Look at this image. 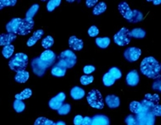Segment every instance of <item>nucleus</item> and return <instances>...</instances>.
I'll return each instance as SVG.
<instances>
[{"mask_svg": "<svg viewBox=\"0 0 161 125\" xmlns=\"http://www.w3.org/2000/svg\"><path fill=\"white\" fill-rule=\"evenodd\" d=\"M34 26L33 18H14L6 25L8 33L19 35H26L31 33Z\"/></svg>", "mask_w": 161, "mask_h": 125, "instance_id": "obj_1", "label": "nucleus"}, {"mask_svg": "<svg viewBox=\"0 0 161 125\" xmlns=\"http://www.w3.org/2000/svg\"><path fill=\"white\" fill-rule=\"evenodd\" d=\"M160 64L158 60L152 56L146 57L141 63V71L149 78L156 79L160 78Z\"/></svg>", "mask_w": 161, "mask_h": 125, "instance_id": "obj_2", "label": "nucleus"}, {"mask_svg": "<svg viewBox=\"0 0 161 125\" xmlns=\"http://www.w3.org/2000/svg\"><path fill=\"white\" fill-rule=\"evenodd\" d=\"M28 64V56L25 53L19 52L14 55L9 61V67L13 71L18 73L19 71H25Z\"/></svg>", "mask_w": 161, "mask_h": 125, "instance_id": "obj_3", "label": "nucleus"}, {"mask_svg": "<svg viewBox=\"0 0 161 125\" xmlns=\"http://www.w3.org/2000/svg\"><path fill=\"white\" fill-rule=\"evenodd\" d=\"M76 56L73 52L70 50H66L61 52L58 56V65H61L66 69L73 67L76 63Z\"/></svg>", "mask_w": 161, "mask_h": 125, "instance_id": "obj_4", "label": "nucleus"}, {"mask_svg": "<svg viewBox=\"0 0 161 125\" xmlns=\"http://www.w3.org/2000/svg\"><path fill=\"white\" fill-rule=\"evenodd\" d=\"M87 101L92 107L98 110H101L104 107L103 96L98 90H92L87 96Z\"/></svg>", "mask_w": 161, "mask_h": 125, "instance_id": "obj_5", "label": "nucleus"}, {"mask_svg": "<svg viewBox=\"0 0 161 125\" xmlns=\"http://www.w3.org/2000/svg\"><path fill=\"white\" fill-rule=\"evenodd\" d=\"M132 39L131 32L126 27H123L114 36V42L120 46L129 44Z\"/></svg>", "mask_w": 161, "mask_h": 125, "instance_id": "obj_6", "label": "nucleus"}, {"mask_svg": "<svg viewBox=\"0 0 161 125\" xmlns=\"http://www.w3.org/2000/svg\"><path fill=\"white\" fill-rule=\"evenodd\" d=\"M31 65L34 73L39 77H42L45 74L47 68L51 66L49 63L44 62L43 60L40 59V57H36L32 59Z\"/></svg>", "mask_w": 161, "mask_h": 125, "instance_id": "obj_7", "label": "nucleus"}, {"mask_svg": "<svg viewBox=\"0 0 161 125\" xmlns=\"http://www.w3.org/2000/svg\"><path fill=\"white\" fill-rule=\"evenodd\" d=\"M160 96L158 94H146L145 98L141 102V104L146 109L148 112H152L154 108L159 105Z\"/></svg>", "mask_w": 161, "mask_h": 125, "instance_id": "obj_8", "label": "nucleus"}, {"mask_svg": "<svg viewBox=\"0 0 161 125\" xmlns=\"http://www.w3.org/2000/svg\"><path fill=\"white\" fill-rule=\"evenodd\" d=\"M142 55V50L139 48L130 47L124 51V56L129 62H134L137 60Z\"/></svg>", "mask_w": 161, "mask_h": 125, "instance_id": "obj_9", "label": "nucleus"}, {"mask_svg": "<svg viewBox=\"0 0 161 125\" xmlns=\"http://www.w3.org/2000/svg\"><path fill=\"white\" fill-rule=\"evenodd\" d=\"M66 99V95L64 92H59L54 97L51 98L49 102V106L51 109L54 110H58L61 107L64 101Z\"/></svg>", "mask_w": 161, "mask_h": 125, "instance_id": "obj_10", "label": "nucleus"}, {"mask_svg": "<svg viewBox=\"0 0 161 125\" xmlns=\"http://www.w3.org/2000/svg\"><path fill=\"white\" fill-rule=\"evenodd\" d=\"M118 10L124 18L130 21L132 16V10L126 2H121L118 6Z\"/></svg>", "mask_w": 161, "mask_h": 125, "instance_id": "obj_11", "label": "nucleus"}, {"mask_svg": "<svg viewBox=\"0 0 161 125\" xmlns=\"http://www.w3.org/2000/svg\"><path fill=\"white\" fill-rule=\"evenodd\" d=\"M40 59L44 62L49 63V65H53L56 59V56L54 52L51 50H46L42 52V54L40 56Z\"/></svg>", "mask_w": 161, "mask_h": 125, "instance_id": "obj_12", "label": "nucleus"}, {"mask_svg": "<svg viewBox=\"0 0 161 125\" xmlns=\"http://www.w3.org/2000/svg\"><path fill=\"white\" fill-rule=\"evenodd\" d=\"M126 81L128 86H135L138 84L139 82V76L136 70L130 71L126 76Z\"/></svg>", "mask_w": 161, "mask_h": 125, "instance_id": "obj_13", "label": "nucleus"}, {"mask_svg": "<svg viewBox=\"0 0 161 125\" xmlns=\"http://www.w3.org/2000/svg\"><path fill=\"white\" fill-rule=\"evenodd\" d=\"M17 38V35L7 33L0 34V46L10 45L11 43Z\"/></svg>", "mask_w": 161, "mask_h": 125, "instance_id": "obj_14", "label": "nucleus"}, {"mask_svg": "<svg viewBox=\"0 0 161 125\" xmlns=\"http://www.w3.org/2000/svg\"><path fill=\"white\" fill-rule=\"evenodd\" d=\"M68 44L70 48L74 50H80L83 48V42L82 39L77 38L76 36H71L68 40Z\"/></svg>", "mask_w": 161, "mask_h": 125, "instance_id": "obj_15", "label": "nucleus"}, {"mask_svg": "<svg viewBox=\"0 0 161 125\" xmlns=\"http://www.w3.org/2000/svg\"><path fill=\"white\" fill-rule=\"evenodd\" d=\"M110 121L107 116L103 114L95 115L92 118L90 125H109Z\"/></svg>", "mask_w": 161, "mask_h": 125, "instance_id": "obj_16", "label": "nucleus"}, {"mask_svg": "<svg viewBox=\"0 0 161 125\" xmlns=\"http://www.w3.org/2000/svg\"><path fill=\"white\" fill-rule=\"evenodd\" d=\"M105 102L108 107L116 108L119 106L120 101L118 96L115 95H107L105 98Z\"/></svg>", "mask_w": 161, "mask_h": 125, "instance_id": "obj_17", "label": "nucleus"}, {"mask_svg": "<svg viewBox=\"0 0 161 125\" xmlns=\"http://www.w3.org/2000/svg\"><path fill=\"white\" fill-rule=\"evenodd\" d=\"M44 34H45V32H44V31L42 29H39V30L36 31L33 34V35H32L29 38V39L27 40V46H29V47L33 46L34 44L42 37Z\"/></svg>", "mask_w": 161, "mask_h": 125, "instance_id": "obj_18", "label": "nucleus"}, {"mask_svg": "<svg viewBox=\"0 0 161 125\" xmlns=\"http://www.w3.org/2000/svg\"><path fill=\"white\" fill-rule=\"evenodd\" d=\"M129 108H130V112L135 114H138L142 112H146V113L148 112L146 110V109L145 108L142 104H141L140 102H132L130 103Z\"/></svg>", "mask_w": 161, "mask_h": 125, "instance_id": "obj_19", "label": "nucleus"}, {"mask_svg": "<svg viewBox=\"0 0 161 125\" xmlns=\"http://www.w3.org/2000/svg\"><path fill=\"white\" fill-rule=\"evenodd\" d=\"M70 95L75 100L81 99L85 96V91L79 86H75L70 91Z\"/></svg>", "mask_w": 161, "mask_h": 125, "instance_id": "obj_20", "label": "nucleus"}, {"mask_svg": "<svg viewBox=\"0 0 161 125\" xmlns=\"http://www.w3.org/2000/svg\"><path fill=\"white\" fill-rule=\"evenodd\" d=\"M66 73V68L56 64L51 69V74L55 77H63Z\"/></svg>", "mask_w": 161, "mask_h": 125, "instance_id": "obj_21", "label": "nucleus"}, {"mask_svg": "<svg viewBox=\"0 0 161 125\" xmlns=\"http://www.w3.org/2000/svg\"><path fill=\"white\" fill-rule=\"evenodd\" d=\"M29 72L27 71H22L17 73L14 76V80L19 83H25L29 79Z\"/></svg>", "mask_w": 161, "mask_h": 125, "instance_id": "obj_22", "label": "nucleus"}, {"mask_svg": "<svg viewBox=\"0 0 161 125\" xmlns=\"http://www.w3.org/2000/svg\"><path fill=\"white\" fill-rule=\"evenodd\" d=\"M111 43V39L107 37L105 38H97L96 39V44L99 48H107Z\"/></svg>", "mask_w": 161, "mask_h": 125, "instance_id": "obj_23", "label": "nucleus"}, {"mask_svg": "<svg viewBox=\"0 0 161 125\" xmlns=\"http://www.w3.org/2000/svg\"><path fill=\"white\" fill-rule=\"evenodd\" d=\"M115 80H116L115 79L114 76L108 73V72H107V73L104 74L103 77V82L104 84V85L107 87L112 86L113 84L115 83Z\"/></svg>", "mask_w": 161, "mask_h": 125, "instance_id": "obj_24", "label": "nucleus"}, {"mask_svg": "<svg viewBox=\"0 0 161 125\" xmlns=\"http://www.w3.org/2000/svg\"><path fill=\"white\" fill-rule=\"evenodd\" d=\"M107 10V5L104 2H99L95 6L93 9V14L94 15H100L104 13Z\"/></svg>", "mask_w": 161, "mask_h": 125, "instance_id": "obj_25", "label": "nucleus"}, {"mask_svg": "<svg viewBox=\"0 0 161 125\" xmlns=\"http://www.w3.org/2000/svg\"><path fill=\"white\" fill-rule=\"evenodd\" d=\"M143 15L142 14V13H141L140 11L137 10H132V18L128 21L130 23H139L141 22L142 21H143Z\"/></svg>", "mask_w": 161, "mask_h": 125, "instance_id": "obj_26", "label": "nucleus"}, {"mask_svg": "<svg viewBox=\"0 0 161 125\" xmlns=\"http://www.w3.org/2000/svg\"><path fill=\"white\" fill-rule=\"evenodd\" d=\"M14 51V47L13 45H8L3 46L2 49V55L6 59H9L13 56Z\"/></svg>", "mask_w": 161, "mask_h": 125, "instance_id": "obj_27", "label": "nucleus"}, {"mask_svg": "<svg viewBox=\"0 0 161 125\" xmlns=\"http://www.w3.org/2000/svg\"><path fill=\"white\" fill-rule=\"evenodd\" d=\"M32 95V91L30 88H25V90L23 91L21 93L17 94L15 95V99L17 100L23 101L24 99H27L30 98Z\"/></svg>", "mask_w": 161, "mask_h": 125, "instance_id": "obj_28", "label": "nucleus"}, {"mask_svg": "<svg viewBox=\"0 0 161 125\" xmlns=\"http://www.w3.org/2000/svg\"><path fill=\"white\" fill-rule=\"evenodd\" d=\"M34 125H55V123L45 117H39L36 120Z\"/></svg>", "mask_w": 161, "mask_h": 125, "instance_id": "obj_29", "label": "nucleus"}, {"mask_svg": "<svg viewBox=\"0 0 161 125\" xmlns=\"http://www.w3.org/2000/svg\"><path fill=\"white\" fill-rule=\"evenodd\" d=\"M130 32H131L132 38L142 39L146 36V31L142 29H140V28H136V29H132Z\"/></svg>", "mask_w": 161, "mask_h": 125, "instance_id": "obj_30", "label": "nucleus"}, {"mask_svg": "<svg viewBox=\"0 0 161 125\" xmlns=\"http://www.w3.org/2000/svg\"><path fill=\"white\" fill-rule=\"evenodd\" d=\"M42 46L43 48H45V49L51 48L54 44V39L53 37H51V35H48L45 38H43L42 40Z\"/></svg>", "mask_w": 161, "mask_h": 125, "instance_id": "obj_31", "label": "nucleus"}, {"mask_svg": "<svg viewBox=\"0 0 161 125\" xmlns=\"http://www.w3.org/2000/svg\"><path fill=\"white\" fill-rule=\"evenodd\" d=\"M13 107L16 112L18 113H21L25 110V105L22 102V101L16 99L13 103Z\"/></svg>", "mask_w": 161, "mask_h": 125, "instance_id": "obj_32", "label": "nucleus"}, {"mask_svg": "<svg viewBox=\"0 0 161 125\" xmlns=\"http://www.w3.org/2000/svg\"><path fill=\"white\" fill-rule=\"evenodd\" d=\"M146 117H147V113L146 112H142V113H140V114H136L135 118H136L137 125H146Z\"/></svg>", "mask_w": 161, "mask_h": 125, "instance_id": "obj_33", "label": "nucleus"}, {"mask_svg": "<svg viewBox=\"0 0 161 125\" xmlns=\"http://www.w3.org/2000/svg\"><path fill=\"white\" fill-rule=\"evenodd\" d=\"M39 5L38 4H34L31 6L30 8L28 10L26 13V18H33L35 14L39 10Z\"/></svg>", "mask_w": 161, "mask_h": 125, "instance_id": "obj_34", "label": "nucleus"}, {"mask_svg": "<svg viewBox=\"0 0 161 125\" xmlns=\"http://www.w3.org/2000/svg\"><path fill=\"white\" fill-rule=\"evenodd\" d=\"M61 0H51L47 3V8L49 12L53 11L56 8L58 7L61 3Z\"/></svg>", "mask_w": 161, "mask_h": 125, "instance_id": "obj_35", "label": "nucleus"}, {"mask_svg": "<svg viewBox=\"0 0 161 125\" xmlns=\"http://www.w3.org/2000/svg\"><path fill=\"white\" fill-rule=\"evenodd\" d=\"M94 77L93 76H90V75H85V76H82L80 78V84H83V85H88L91 83L93 82L94 81Z\"/></svg>", "mask_w": 161, "mask_h": 125, "instance_id": "obj_36", "label": "nucleus"}, {"mask_svg": "<svg viewBox=\"0 0 161 125\" xmlns=\"http://www.w3.org/2000/svg\"><path fill=\"white\" fill-rule=\"evenodd\" d=\"M71 106L70 104L65 103L63 104L62 106L58 110V112L59 115H67L68 113L70 112Z\"/></svg>", "mask_w": 161, "mask_h": 125, "instance_id": "obj_37", "label": "nucleus"}, {"mask_svg": "<svg viewBox=\"0 0 161 125\" xmlns=\"http://www.w3.org/2000/svg\"><path fill=\"white\" fill-rule=\"evenodd\" d=\"M17 3V0H0V10L4 7L14 6Z\"/></svg>", "mask_w": 161, "mask_h": 125, "instance_id": "obj_38", "label": "nucleus"}, {"mask_svg": "<svg viewBox=\"0 0 161 125\" xmlns=\"http://www.w3.org/2000/svg\"><path fill=\"white\" fill-rule=\"evenodd\" d=\"M108 72L110 74H111L113 76H114L115 80H118V79L121 78V77H122V72H121V71L117 67L111 68V69L108 70Z\"/></svg>", "mask_w": 161, "mask_h": 125, "instance_id": "obj_39", "label": "nucleus"}, {"mask_svg": "<svg viewBox=\"0 0 161 125\" xmlns=\"http://www.w3.org/2000/svg\"><path fill=\"white\" fill-rule=\"evenodd\" d=\"M156 116L152 112L147 113L146 117V125H154Z\"/></svg>", "mask_w": 161, "mask_h": 125, "instance_id": "obj_40", "label": "nucleus"}, {"mask_svg": "<svg viewBox=\"0 0 161 125\" xmlns=\"http://www.w3.org/2000/svg\"><path fill=\"white\" fill-rule=\"evenodd\" d=\"M88 34L90 37H96L99 34V29L95 25L92 26L88 30Z\"/></svg>", "mask_w": 161, "mask_h": 125, "instance_id": "obj_41", "label": "nucleus"}, {"mask_svg": "<svg viewBox=\"0 0 161 125\" xmlns=\"http://www.w3.org/2000/svg\"><path fill=\"white\" fill-rule=\"evenodd\" d=\"M125 122L127 125H137L135 116L133 115L128 116L125 119Z\"/></svg>", "mask_w": 161, "mask_h": 125, "instance_id": "obj_42", "label": "nucleus"}, {"mask_svg": "<svg viewBox=\"0 0 161 125\" xmlns=\"http://www.w3.org/2000/svg\"><path fill=\"white\" fill-rule=\"evenodd\" d=\"M96 68L93 65H86L83 68V72L84 74H86V75H89L95 71Z\"/></svg>", "mask_w": 161, "mask_h": 125, "instance_id": "obj_43", "label": "nucleus"}, {"mask_svg": "<svg viewBox=\"0 0 161 125\" xmlns=\"http://www.w3.org/2000/svg\"><path fill=\"white\" fill-rule=\"evenodd\" d=\"M83 117L80 115H77L75 117L73 122L75 125H81Z\"/></svg>", "mask_w": 161, "mask_h": 125, "instance_id": "obj_44", "label": "nucleus"}, {"mask_svg": "<svg viewBox=\"0 0 161 125\" xmlns=\"http://www.w3.org/2000/svg\"><path fill=\"white\" fill-rule=\"evenodd\" d=\"M92 122V118L89 116L84 117L82 120L81 125H90Z\"/></svg>", "mask_w": 161, "mask_h": 125, "instance_id": "obj_45", "label": "nucleus"}, {"mask_svg": "<svg viewBox=\"0 0 161 125\" xmlns=\"http://www.w3.org/2000/svg\"><path fill=\"white\" fill-rule=\"evenodd\" d=\"M86 3L87 7L92 8L97 4L98 1L97 0H87Z\"/></svg>", "mask_w": 161, "mask_h": 125, "instance_id": "obj_46", "label": "nucleus"}, {"mask_svg": "<svg viewBox=\"0 0 161 125\" xmlns=\"http://www.w3.org/2000/svg\"><path fill=\"white\" fill-rule=\"evenodd\" d=\"M152 88L154 90H158L160 91V81H156L154 84H153Z\"/></svg>", "mask_w": 161, "mask_h": 125, "instance_id": "obj_47", "label": "nucleus"}, {"mask_svg": "<svg viewBox=\"0 0 161 125\" xmlns=\"http://www.w3.org/2000/svg\"><path fill=\"white\" fill-rule=\"evenodd\" d=\"M152 2L154 3L155 6H158L161 3V1H160V0H155V1H152Z\"/></svg>", "mask_w": 161, "mask_h": 125, "instance_id": "obj_48", "label": "nucleus"}, {"mask_svg": "<svg viewBox=\"0 0 161 125\" xmlns=\"http://www.w3.org/2000/svg\"><path fill=\"white\" fill-rule=\"evenodd\" d=\"M55 125H66V123L63 122V121H58L55 123Z\"/></svg>", "mask_w": 161, "mask_h": 125, "instance_id": "obj_49", "label": "nucleus"}]
</instances>
